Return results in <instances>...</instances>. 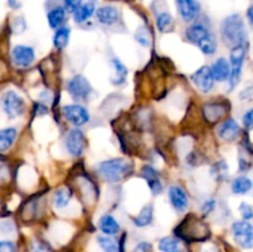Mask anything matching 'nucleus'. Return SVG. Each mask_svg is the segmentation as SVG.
Listing matches in <instances>:
<instances>
[{
    "label": "nucleus",
    "mask_w": 253,
    "mask_h": 252,
    "mask_svg": "<svg viewBox=\"0 0 253 252\" xmlns=\"http://www.w3.org/2000/svg\"><path fill=\"white\" fill-rule=\"evenodd\" d=\"M220 32L224 43L230 48L246 43V27H245L244 19L239 14H232L224 19Z\"/></svg>",
    "instance_id": "obj_1"
},
{
    "label": "nucleus",
    "mask_w": 253,
    "mask_h": 252,
    "mask_svg": "<svg viewBox=\"0 0 253 252\" xmlns=\"http://www.w3.org/2000/svg\"><path fill=\"white\" fill-rule=\"evenodd\" d=\"M178 239H182L187 242L204 241L209 237V227L202 221L199 217L189 215L174 230Z\"/></svg>",
    "instance_id": "obj_2"
},
{
    "label": "nucleus",
    "mask_w": 253,
    "mask_h": 252,
    "mask_svg": "<svg viewBox=\"0 0 253 252\" xmlns=\"http://www.w3.org/2000/svg\"><path fill=\"white\" fill-rule=\"evenodd\" d=\"M132 172V165L123 157L103 161L98 166V173L109 183L121 182Z\"/></svg>",
    "instance_id": "obj_3"
},
{
    "label": "nucleus",
    "mask_w": 253,
    "mask_h": 252,
    "mask_svg": "<svg viewBox=\"0 0 253 252\" xmlns=\"http://www.w3.org/2000/svg\"><path fill=\"white\" fill-rule=\"evenodd\" d=\"M185 36L192 43L207 56H211L216 52L217 42L214 35L207 26L202 24H194L185 30Z\"/></svg>",
    "instance_id": "obj_4"
},
{
    "label": "nucleus",
    "mask_w": 253,
    "mask_h": 252,
    "mask_svg": "<svg viewBox=\"0 0 253 252\" xmlns=\"http://www.w3.org/2000/svg\"><path fill=\"white\" fill-rule=\"evenodd\" d=\"M247 54V47L246 43L240 44V46L231 48L230 52V63H231V77L229 79L230 90L237 86V84L241 81V73H242V66H244L245 58Z\"/></svg>",
    "instance_id": "obj_5"
},
{
    "label": "nucleus",
    "mask_w": 253,
    "mask_h": 252,
    "mask_svg": "<svg viewBox=\"0 0 253 252\" xmlns=\"http://www.w3.org/2000/svg\"><path fill=\"white\" fill-rule=\"evenodd\" d=\"M1 105L4 113L11 119L24 114L25 101L15 90H7L2 94Z\"/></svg>",
    "instance_id": "obj_6"
},
{
    "label": "nucleus",
    "mask_w": 253,
    "mask_h": 252,
    "mask_svg": "<svg viewBox=\"0 0 253 252\" xmlns=\"http://www.w3.org/2000/svg\"><path fill=\"white\" fill-rule=\"evenodd\" d=\"M232 235L239 246L242 249H252L253 247V226L247 220L235 221L232 224Z\"/></svg>",
    "instance_id": "obj_7"
},
{
    "label": "nucleus",
    "mask_w": 253,
    "mask_h": 252,
    "mask_svg": "<svg viewBox=\"0 0 253 252\" xmlns=\"http://www.w3.org/2000/svg\"><path fill=\"white\" fill-rule=\"evenodd\" d=\"M192 82L194 83V85L199 89L203 93H209L212 90L215 85V78L214 74H212L211 67L203 66L199 69L194 72L190 77Z\"/></svg>",
    "instance_id": "obj_8"
},
{
    "label": "nucleus",
    "mask_w": 253,
    "mask_h": 252,
    "mask_svg": "<svg viewBox=\"0 0 253 252\" xmlns=\"http://www.w3.org/2000/svg\"><path fill=\"white\" fill-rule=\"evenodd\" d=\"M67 89L74 99H86L93 91L89 81L82 74H77L73 78L69 79Z\"/></svg>",
    "instance_id": "obj_9"
},
{
    "label": "nucleus",
    "mask_w": 253,
    "mask_h": 252,
    "mask_svg": "<svg viewBox=\"0 0 253 252\" xmlns=\"http://www.w3.org/2000/svg\"><path fill=\"white\" fill-rule=\"evenodd\" d=\"M64 145H66L67 151L73 157H79L83 153L84 148H85V136H84L83 131L79 128H73L68 132L64 140Z\"/></svg>",
    "instance_id": "obj_10"
},
{
    "label": "nucleus",
    "mask_w": 253,
    "mask_h": 252,
    "mask_svg": "<svg viewBox=\"0 0 253 252\" xmlns=\"http://www.w3.org/2000/svg\"><path fill=\"white\" fill-rule=\"evenodd\" d=\"M64 118L73 124L74 126H83L90 120V115H89L88 110L84 106L79 105V104H72V105H66L62 109Z\"/></svg>",
    "instance_id": "obj_11"
},
{
    "label": "nucleus",
    "mask_w": 253,
    "mask_h": 252,
    "mask_svg": "<svg viewBox=\"0 0 253 252\" xmlns=\"http://www.w3.org/2000/svg\"><path fill=\"white\" fill-rule=\"evenodd\" d=\"M35 57H36L35 49L30 46H25V44L15 46L11 51L12 62H14L17 67L31 66L35 61Z\"/></svg>",
    "instance_id": "obj_12"
},
{
    "label": "nucleus",
    "mask_w": 253,
    "mask_h": 252,
    "mask_svg": "<svg viewBox=\"0 0 253 252\" xmlns=\"http://www.w3.org/2000/svg\"><path fill=\"white\" fill-rule=\"evenodd\" d=\"M226 106V104L221 103V101H210V103L205 104L203 108V115L207 119L208 123L216 124L227 113L229 108Z\"/></svg>",
    "instance_id": "obj_13"
},
{
    "label": "nucleus",
    "mask_w": 253,
    "mask_h": 252,
    "mask_svg": "<svg viewBox=\"0 0 253 252\" xmlns=\"http://www.w3.org/2000/svg\"><path fill=\"white\" fill-rule=\"evenodd\" d=\"M141 177L146 180L148 188L152 192L153 195H158L162 193L163 185L162 182L160 179V174L156 170V168H153L152 166H143L142 169H141Z\"/></svg>",
    "instance_id": "obj_14"
},
{
    "label": "nucleus",
    "mask_w": 253,
    "mask_h": 252,
    "mask_svg": "<svg viewBox=\"0 0 253 252\" xmlns=\"http://www.w3.org/2000/svg\"><path fill=\"white\" fill-rule=\"evenodd\" d=\"M168 198H169L170 204L173 205L177 211L183 212L188 209V205H189V199H188V195L185 193V190L183 189L179 185H172L168 190Z\"/></svg>",
    "instance_id": "obj_15"
},
{
    "label": "nucleus",
    "mask_w": 253,
    "mask_h": 252,
    "mask_svg": "<svg viewBox=\"0 0 253 252\" xmlns=\"http://www.w3.org/2000/svg\"><path fill=\"white\" fill-rule=\"evenodd\" d=\"M177 9L180 17L184 21L189 22L193 21L199 14L200 5L197 0H177Z\"/></svg>",
    "instance_id": "obj_16"
},
{
    "label": "nucleus",
    "mask_w": 253,
    "mask_h": 252,
    "mask_svg": "<svg viewBox=\"0 0 253 252\" xmlns=\"http://www.w3.org/2000/svg\"><path fill=\"white\" fill-rule=\"evenodd\" d=\"M211 71L215 81L226 82L231 77V63L224 57H220L212 63Z\"/></svg>",
    "instance_id": "obj_17"
},
{
    "label": "nucleus",
    "mask_w": 253,
    "mask_h": 252,
    "mask_svg": "<svg viewBox=\"0 0 253 252\" xmlns=\"http://www.w3.org/2000/svg\"><path fill=\"white\" fill-rule=\"evenodd\" d=\"M217 133H219V136L222 140L227 141V142H232V141H235L239 137L240 126L234 119H227L219 126Z\"/></svg>",
    "instance_id": "obj_18"
},
{
    "label": "nucleus",
    "mask_w": 253,
    "mask_h": 252,
    "mask_svg": "<svg viewBox=\"0 0 253 252\" xmlns=\"http://www.w3.org/2000/svg\"><path fill=\"white\" fill-rule=\"evenodd\" d=\"M95 15L98 21L101 25H105V26H111V25L116 24L119 20V10L115 6H111V5L99 7L96 10Z\"/></svg>",
    "instance_id": "obj_19"
},
{
    "label": "nucleus",
    "mask_w": 253,
    "mask_h": 252,
    "mask_svg": "<svg viewBox=\"0 0 253 252\" xmlns=\"http://www.w3.org/2000/svg\"><path fill=\"white\" fill-rule=\"evenodd\" d=\"M98 226L104 235H109V236L118 234V232L120 231V224L116 221L115 217L111 216V215L109 214H105L103 215V216H100V219H99V222H98Z\"/></svg>",
    "instance_id": "obj_20"
},
{
    "label": "nucleus",
    "mask_w": 253,
    "mask_h": 252,
    "mask_svg": "<svg viewBox=\"0 0 253 252\" xmlns=\"http://www.w3.org/2000/svg\"><path fill=\"white\" fill-rule=\"evenodd\" d=\"M47 21L52 29H61V26L66 21V9L62 6H56L54 9L49 10L47 14Z\"/></svg>",
    "instance_id": "obj_21"
},
{
    "label": "nucleus",
    "mask_w": 253,
    "mask_h": 252,
    "mask_svg": "<svg viewBox=\"0 0 253 252\" xmlns=\"http://www.w3.org/2000/svg\"><path fill=\"white\" fill-rule=\"evenodd\" d=\"M111 66H113L114 74L113 78H111V83L115 84V85H120L124 82L126 81V76H127V68L125 67V64L118 58L111 59Z\"/></svg>",
    "instance_id": "obj_22"
},
{
    "label": "nucleus",
    "mask_w": 253,
    "mask_h": 252,
    "mask_svg": "<svg viewBox=\"0 0 253 252\" xmlns=\"http://www.w3.org/2000/svg\"><path fill=\"white\" fill-rule=\"evenodd\" d=\"M158 247L162 252H184V247L180 244L178 237L166 236L160 240Z\"/></svg>",
    "instance_id": "obj_23"
},
{
    "label": "nucleus",
    "mask_w": 253,
    "mask_h": 252,
    "mask_svg": "<svg viewBox=\"0 0 253 252\" xmlns=\"http://www.w3.org/2000/svg\"><path fill=\"white\" fill-rule=\"evenodd\" d=\"M153 220V207L151 204L146 205L141 209V211L138 212V215H136L135 217H132V222L135 226L137 227H145L152 222Z\"/></svg>",
    "instance_id": "obj_24"
},
{
    "label": "nucleus",
    "mask_w": 253,
    "mask_h": 252,
    "mask_svg": "<svg viewBox=\"0 0 253 252\" xmlns=\"http://www.w3.org/2000/svg\"><path fill=\"white\" fill-rule=\"evenodd\" d=\"M252 187H253L252 180L250 179L249 177H245V175L235 178L234 182H232L231 184L232 193L237 195L246 194V193H249L250 190L252 189Z\"/></svg>",
    "instance_id": "obj_25"
},
{
    "label": "nucleus",
    "mask_w": 253,
    "mask_h": 252,
    "mask_svg": "<svg viewBox=\"0 0 253 252\" xmlns=\"http://www.w3.org/2000/svg\"><path fill=\"white\" fill-rule=\"evenodd\" d=\"M17 136L16 128L14 127H6L2 128L0 131V151L5 152L6 150H9L11 147V145L14 143L15 138Z\"/></svg>",
    "instance_id": "obj_26"
},
{
    "label": "nucleus",
    "mask_w": 253,
    "mask_h": 252,
    "mask_svg": "<svg viewBox=\"0 0 253 252\" xmlns=\"http://www.w3.org/2000/svg\"><path fill=\"white\" fill-rule=\"evenodd\" d=\"M71 190L68 188L63 187V188H59L54 192L53 195V204L57 209H63L66 208L67 205L69 204L71 202Z\"/></svg>",
    "instance_id": "obj_27"
},
{
    "label": "nucleus",
    "mask_w": 253,
    "mask_h": 252,
    "mask_svg": "<svg viewBox=\"0 0 253 252\" xmlns=\"http://www.w3.org/2000/svg\"><path fill=\"white\" fill-rule=\"evenodd\" d=\"M71 37V29L69 27H61L56 31L53 36V44L57 49L66 48Z\"/></svg>",
    "instance_id": "obj_28"
},
{
    "label": "nucleus",
    "mask_w": 253,
    "mask_h": 252,
    "mask_svg": "<svg viewBox=\"0 0 253 252\" xmlns=\"http://www.w3.org/2000/svg\"><path fill=\"white\" fill-rule=\"evenodd\" d=\"M95 11V5L94 2H85V4L82 5L76 12H74V21L82 24V22L86 21L91 15Z\"/></svg>",
    "instance_id": "obj_29"
},
{
    "label": "nucleus",
    "mask_w": 253,
    "mask_h": 252,
    "mask_svg": "<svg viewBox=\"0 0 253 252\" xmlns=\"http://www.w3.org/2000/svg\"><path fill=\"white\" fill-rule=\"evenodd\" d=\"M96 241H98L99 246L103 250L104 252H119V245L115 240L113 239L109 235H100V236L96 237Z\"/></svg>",
    "instance_id": "obj_30"
},
{
    "label": "nucleus",
    "mask_w": 253,
    "mask_h": 252,
    "mask_svg": "<svg viewBox=\"0 0 253 252\" xmlns=\"http://www.w3.org/2000/svg\"><path fill=\"white\" fill-rule=\"evenodd\" d=\"M156 22H157V27L161 32L170 31L173 27V24H174L172 15L167 11H163L161 14H158Z\"/></svg>",
    "instance_id": "obj_31"
},
{
    "label": "nucleus",
    "mask_w": 253,
    "mask_h": 252,
    "mask_svg": "<svg viewBox=\"0 0 253 252\" xmlns=\"http://www.w3.org/2000/svg\"><path fill=\"white\" fill-rule=\"evenodd\" d=\"M135 37H136V41H137L140 44H142V46L147 47L148 44H150L151 37L150 35H148V30L146 29L145 26H141L140 29L137 30Z\"/></svg>",
    "instance_id": "obj_32"
},
{
    "label": "nucleus",
    "mask_w": 253,
    "mask_h": 252,
    "mask_svg": "<svg viewBox=\"0 0 253 252\" xmlns=\"http://www.w3.org/2000/svg\"><path fill=\"white\" fill-rule=\"evenodd\" d=\"M63 2L67 11L73 12V14L83 5V0H63Z\"/></svg>",
    "instance_id": "obj_33"
},
{
    "label": "nucleus",
    "mask_w": 253,
    "mask_h": 252,
    "mask_svg": "<svg viewBox=\"0 0 253 252\" xmlns=\"http://www.w3.org/2000/svg\"><path fill=\"white\" fill-rule=\"evenodd\" d=\"M240 212H241L244 220H250L253 217V208L247 203H242L240 205Z\"/></svg>",
    "instance_id": "obj_34"
},
{
    "label": "nucleus",
    "mask_w": 253,
    "mask_h": 252,
    "mask_svg": "<svg viewBox=\"0 0 253 252\" xmlns=\"http://www.w3.org/2000/svg\"><path fill=\"white\" fill-rule=\"evenodd\" d=\"M0 252H16L14 242L11 241H1L0 242Z\"/></svg>",
    "instance_id": "obj_35"
},
{
    "label": "nucleus",
    "mask_w": 253,
    "mask_h": 252,
    "mask_svg": "<svg viewBox=\"0 0 253 252\" xmlns=\"http://www.w3.org/2000/svg\"><path fill=\"white\" fill-rule=\"evenodd\" d=\"M244 125L246 128H253V109L247 111L244 116Z\"/></svg>",
    "instance_id": "obj_36"
},
{
    "label": "nucleus",
    "mask_w": 253,
    "mask_h": 252,
    "mask_svg": "<svg viewBox=\"0 0 253 252\" xmlns=\"http://www.w3.org/2000/svg\"><path fill=\"white\" fill-rule=\"evenodd\" d=\"M132 252H152V246L148 242H141L135 247Z\"/></svg>",
    "instance_id": "obj_37"
},
{
    "label": "nucleus",
    "mask_w": 253,
    "mask_h": 252,
    "mask_svg": "<svg viewBox=\"0 0 253 252\" xmlns=\"http://www.w3.org/2000/svg\"><path fill=\"white\" fill-rule=\"evenodd\" d=\"M214 208H215V200H208V202L204 203V205H203L202 210H203V212H204V214L207 215V214H209V212L211 211V210L214 209Z\"/></svg>",
    "instance_id": "obj_38"
},
{
    "label": "nucleus",
    "mask_w": 253,
    "mask_h": 252,
    "mask_svg": "<svg viewBox=\"0 0 253 252\" xmlns=\"http://www.w3.org/2000/svg\"><path fill=\"white\" fill-rule=\"evenodd\" d=\"M247 19H249L250 25L253 27V4L249 7V10H247Z\"/></svg>",
    "instance_id": "obj_39"
},
{
    "label": "nucleus",
    "mask_w": 253,
    "mask_h": 252,
    "mask_svg": "<svg viewBox=\"0 0 253 252\" xmlns=\"http://www.w3.org/2000/svg\"><path fill=\"white\" fill-rule=\"evenodd\" d=\"M9 4H10V6L14 7V9H16V7L19 6V4H17V0H9Z\"/></svg>",
    "instance_id": "obj_40"
}]
</instances>
